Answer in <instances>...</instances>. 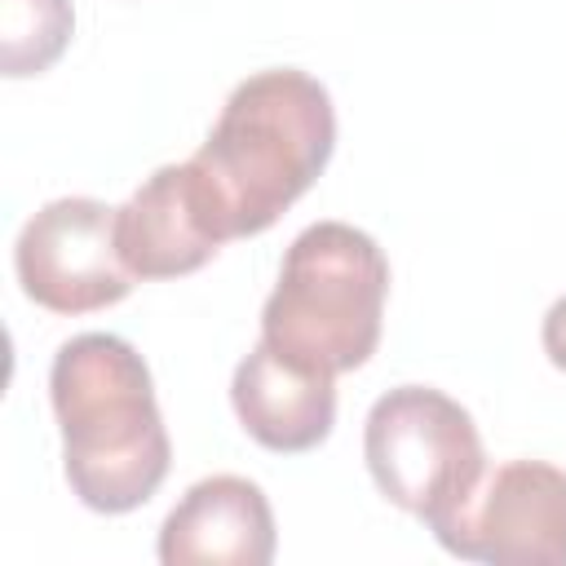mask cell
<instances>
[{
  "mask_svg": "<svg viewBox=\"0 0 566 566\" xmlns=\"http://www.w3.org/2000/svg\"><path fill=\"white\" fill-rule=\"evenodd\" d=\"M49 398L80 504L93 513L142 509L172 464L146 358L124 336L80 332L53 354Z\"/></svg>",
  "mask_w": 566,
  "mask_h": 566,
  "instance_id": "cell-1",
  "label": "cell"
},
{
  "mask_svg": "<svg viewBox=\"0 0 566 566\" xmlns=\"http://www.w3.org/2000/svg\"><path fill=\"white\" fill-rule=\"evenodd\" d=\"M336 150V111L327 88L270 66L234 84L208 142L190 155L212 186L230 239L270 230L327 168Z\"/></svg>",
  "mask_w": 566,
  "mask_h": 566,
  "instance_id": "cell-2",
  "label": "cell"
},
{
  "mask_svg": "<svg viewBox=\"0 0 566 566\" xmlns=\"http://www.w3.org/2000/svg\"><path fill=\"white\" fill-rule=\"evenodd\" d=\"M389 261L380 243L349 221L305 226L279 265L261 305V336L318 371H354L380 345Z\"/></svg>",
  "mask_w": 566,
  "mask_h": 566,
  "instance_id": "cell-3",
  "label": "cell"
},
{
  "mask_svg": "<svg viewBox=\"0 0 566 566\" xmlns=\"http://www.w3.org/2000/svg\"><path fill=\"white\" fill-rule=\"evenodd\" d=\"M363 455L380 495L420 517L433 535L486 478V451L473 416L429 385H398L371 402Z\"/></svg>",
  "mask_w": 566,
  "mask_h": 566,
  "instance_id": "cell-4",
  "label": "cell"
},
{
  "mask_svg": "<svg viewBox=\"0 0 566 566\" xmlns=\"http://www.w3.org/2000/svg\"><path fill=\"white\" fill-rule=\"evenodd\" d=\"M22 292L53 314H93L124 301L137 274L115 243V208L88 195H66L27 217L13 243Z\"/></svg>",
  "mask_w": 566,
  "mask_h": 566,
  "instance_id": "cell-5",
  "label": "cell"
},
{
  "mask_svg": "<svg viewBox=\"0 0 566 566\" xmlns=\"http://www.w3.org/2000/svg\"><path fill=\"white\" fill-rule=\"evenodd\" d=\"M433 539L464 562L566 566V469L548 460L486 469L469 504Z\"/></svg>",
  "mask_w": 566,
  "mask_h": 566,
  "instance_id": "cell-6",
  "label": "cell"
},
{
  "mask_svg": "<svg viewBox=\"0 0 566 566\" xmlns=\"http://www.w3.org/2000/svg\"><path fill=\"white\" fill-rule=\"evenodd\" d=\"M115 243L137 279H177L208 265L230 243V226L199 164L186 159L155 168L115 208Z\"/></svg>",
  "mask_w": 566,
  "mask_h": 566,
  "instance_id": "cell-7",
  "label": "cell"
},
{
  "mask_svg": "<svg viewBox=\"0 0 566 566\" xmlns=\"http://www.w3.org/2000/svg\"><path fill=\"white\" fill-rule=\"evenodd\" d=\"M230 402L248 438L265 451H310L336 424V376L305 367L274 349L265 336L243 354L230 380Z\"/></svg>",
  "mask_w": 566,
  "mask_h": 566,
  "instance_id": "cell-8",
  "label": "cell"
},
{
  "mask_svg": "<svg viewBox=\"0 0 566 566\" xmlns=\"http://www.w3.org/2000/svg\"><path fill=\"white\" fill-rule=\"evenodd\" d=\"M164 566H270L274 513L256 482L239 473H212L195 482L159 526Z\"/></svg>",
  "mask_w": 566,
  "mask_h": 566,
  "instance_id": "cell-9",
  "label": "cell"
},
{
  "mask_svg": "<svg viewBox=\"0 0 566 566\" xmlns=\"http://www.w3.org/2000/svg\"><path fill=\"white\" fill-rule=\"evenodd\" d=\"M71 0H0V66L9 80L49 71L71 44Z\"/></svg>",
  "mask_w": 566,
  "mask_h": 566,
  "instance_id": "cell-10",
  "label": "cell"
},
{
  "mask_svg": "<svg viewBox=\"0 0 566 566\" xmlns=\"http://www.w3.org/2000/svg\"><path fill=\"white\" fill-rule=\"evenodd\" d=\"M539 336H544V354H548V363H553L557 371H566V296H557V301L548 305Z\"/></svg>",
  "mask_w": 566,
  "mask_h": 566,
  "instance_id": "cell-11",
  "label": "cell"
}]
</instances>
